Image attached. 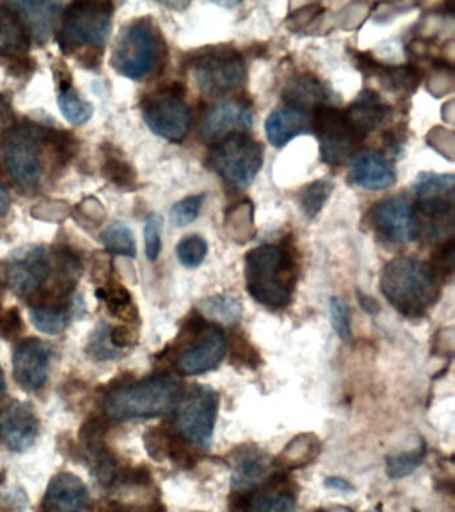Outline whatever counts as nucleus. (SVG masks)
Instances as JSON below:
<instances>
[{
    "mask_svg": "<svg viewBox=\"0 0 455 512\" xmlns=\"http://www.w3.org/2000/svg\"><path fill=\"white\" fill-rule=\"evenodd\" d=\"M381 291L395 310L418 318L437 303L441 278L433 264L402 256L383 268Z\"/></svg>",
    "mask_w": 455,
    "mask_h": 512,
    "instance_id": "obj_1",
    "label": "nucleus"
},
{
    "mask_svg": "<svg viewBox=\"0 0 455 512\" xmlns=\"http://www.w3.org/2000/svg\"><path fill=\"white\" fill-rule=\"evenodd\" d=\"M246 287L251 298L271 310L289 306L295 287L291 252L278 244H263L247 252Z\"/></svg>",
    "mask_w": 455,
    "mask_h": 512,
    "instance_id": "obj_2",
    "label": "nucleus"
},
{
    "mask_svg": "<svg viewBox=\"0 0 455 512\" xmlns=\"http://www.w3.org/2000/svg\"><path fill=\"white\" fill-rule=\"evenodd\" d=\"M181 386L170 375H154L130 386L115 387L106 396L105 412L111 419H151L177 406Z\"/></svg>",
    "mask_w": 455,
    "mask_h": 512,
    "instance_id": "obj_3",
    "label": "nucleus"
},
{
    "mask_svg": "<svg viewBox=\"0 0 455 512\" xmlns=\"http://www.w3.org/2000/svg\"><path fill=\"white\" fill-rule=\"evenodd\" d=\"M165 46L150 22L138 20L123 30L115 44L111 66L126 78L143 80L161 66Z\"/></svg>",
    "mask_w": 455,
    "mask_h": 512,
    "instance_id": "obj_4",
    "label": "nucleus"
},
{
    "mask_svg": "<svg viewBox=\"0 0 455 512\" xmlns=\"http://www.w3.org/2000/svg\"><path fill=\"white\" fill-rule=\"evenodd\" d=\"M45 147L46 127L39 124H21L7 132L3 140V158L11 178L21 190L33 192L41 184Z\"/></svg>",
    "mask_w": 455,
    "mask_h": 512,
    "instance_id": "obj_5",
    "label": "nucleus"
},
{
    "mask_svg": "<svg viewBox=\"0 0 455 512\" xmlns=\"http://www.w3.org/2000/svg\"><path fill=\"white\" fill-rule=\"evenodd\" d=\"M114 7L110 2H75L63 12V24L58 42L70 54L85 47L105 50L111 32Z\"/></svg>",
    "mask_w": 455,
    "mask_h": 512,
    "instance_id": "obj_6",
    "label": "nucleus"
},
{
    "mask_svg": "<svg viewBox=\"0 0 455 512\" xmlns=\"http://www.w3.org/2000/svg\"><path fill=\"white\" fill-rule=\"evenodd\" d=\"M263 164L261 143L237 132L211 144L209 166L227 186L243 190L254 182Z\"/></svg>",
    "mask_w": 455,
    "mask_h": 512,
    "instance_id": "obj_7",
    "label": "nucleus"
},
{
    "mask_svg": "<svg viewBox=\"0 0 455 512\" xmlns=\"http://www.w3.org/2000/svg\"><path fill=\"white\" fill-rule=\"evenodd\" d=\"M193 74L205 95L225 96L242 86L246 76L245 59L233 47H211L195 56Z\"/></svg>",
    "mask_w": 455,
    "mask_h": 512,
    "instance_id": "obj_8",
    "label": "nucleus"
},
{
    "mask_svg": "<svg viewBox=\"0 0 455 512\" xmlns=\"http://www.w3.org/2000/svg\"><path fill=\"white\" fill-rule=\"evenodd\" d=\"M311 132L317 136L323 162L330 166L346 163L365 139L349 122L345 111L331 106L318 107L311 114Z\"/></svg>",
    "mask_w": 455,
    "mask_h": 512,
    "instance_id": "obj_9",
    "label": "nucleus"
},
{
    "mask_svg": "<svg viewBox=\"0 0 455 512\" xmlns=\"http://www.w3.org/2000/svg\"><path fill=\"white\" fill-rule=\"evenodd\" d=\"M219 396L214 388L197 384L179 403L175 424L186 442L207 450L217 423Z\"/></svg>",
    "mask_w": 455,
    "mask_h": 512,
    "instance_id": "obj_10",
    "label": "nucleus"
},
{
    "mask_svg": "<svg viewBox=\"0 0 455 512\" xmlns=\"http://www.w3.org/2000/svg\"><path fill=\"white\" fill-rule=\"evenodd\" d=\"M183 95L185 88L175 83L150 96L143 104V119L147 126L169 142H182L190 130L191 112Z\"/></svg>",
    "mask_w": 455,
    "mask_h": 512,
    "instance_id": "obj_11",
    "label": "nucleus"
},
{
    "mask_svg": "<svg viewBox=\"0 0 455 512\" xmlns=\"http://www.w3.org/2000/svg\"><path fill=\"white\" fill-rule=\"evenodd\" d=\"M371 223L387 242L405 244L421 235V220L413 206L403 196L383 199L371 211Z\"/></svg>",
    "mask_w": 455,
    "mask_h": 512,
    "instance_id": "obj_12",
    "label": "nucleus"
},
{
    "mask_svg": "<svg viewBox=\"0 0 455 512\" xmlns=\"http://www.w3.org/2000/svg\"><path fill=\"white\" fill-rule=\"evenodd\" d=\"M51 259L46 248L29 246L15 251L6 270V284L15 295L33 298L41 291L47 278L51 275Z\"/></svg>",
    "mask_w": 455,
    "mask_h": 512,
    "instance_id": "obj_13",
    "label": "nucleus"
},
{
    "mask_svg": "<svg viewBox=\"0 0 455 512\" xmlns=\"http://www.w3.org/2000/svg\"><path fill=\"white\" fill-rule=\"evenodd\" d=\"M226 352L227 339L222 328L214 326V324L206 326L203 323L201 331H199L198 342L193 344L189 350L183 351L175 360V371L186 376L205 374L222 363Z\"/></svg>",
    "mask_w": 455,
    "mask_h": 512,
    "instance_id": "obj_14",
    "label": "nucleus"
},
{
    "mask_svg": "<svg viewBox=\"0 0 455 512\" xmlns=\"http://www.w3.org/2000/svg\"><path fill=\"white\" fill-rule=\"evenodd\" d=\"M453 174L422 172L415 179L413 191L418 200V210L431 219L451 218L454 206Z\"/></svg>",
    "mask_w": 455,
    "mask_h": 512,
    "instance_id": "obj_15",
    "label": "nucleus"
},
{
    "mask_svg": "<svg viewBox=\"0 0 455 512\" xmlns=\"http://www.w3.org/2000/svg\"><path fill=\"white\" fill-rule=\"evenodd\" d=\"M50 348L41 339L23 340L13 356L14 376L27 391H37L46 383L50 370Z\"/></svg>",
    "mask_w": 455,
    "mask_h": 512,
    "instance_id": "obj_16",
    "label": "nucleus"
},
{
    "mask_svg": "<svg viewBox=\"0 0 455 512\" xmlns=\"http://www.w3.org/2000/svg\"><path fill=\"white\" fill-rule=\"evenodd\" d=\"M253 126V114L249 106L242 102H222L211 108L202 120L201 138L203 142L214 144L237 132H246Z\"/></svg>",
    "mask_w": 455,
    "mask_h": 512,
    "instance_id": "obj_17",
    "label": "nucleus"
},
{
    "mask_svg": "<svg viewBox=\"0 0 455 512\" xmlns=\"http://www.w3.org/2000/svg\"><path fill=\"white\" fill-rule=\"evenodd\" d=\"M38 432L39 420L29 403L15 402L0 414V440L11 451L29 450Z\"/></svg>",
    "mask_w": 455,
    "mask_h": 512,
    "instance_id": "obj_18",
    "label": "nucleus"
},
{
    "mask_svg": "<svg viewBox=\"0 0 455 512\" xmlns=\"http://www.w3.org/2000/svg\"><path fill=\"white\" fill-rule=\"evenodd\" d=\"M89 503V490L77 475L61 472L50 480L43 507L47 512H83Z\"/></svg>",
    "mask_w": 455,
    "mask_h": 512,
    "instance_id": "obj_19",
    "label": "nucleus"
},
{
    "mask_svg": "<svg viewBox=\"0 0 455 512\" xmlns=\"http://www.w3.org/2000/svg\"><path fill=\"white\" fill-rule=\"evenodd\" d=\"M17 12L22 20L31 42L39 46L46 44L53 34L55 20H57L62 3L37 2V0H23V2L6 3Z\"/></svg>",
    "mask_w": 455,
    "mask_h": 512,
    "instance_id": "obj_20",
    "label": "nucleus"
},
{
    "mask_svg": "<svg viewBox=\"0 0 455 512\" xmlns=\"http://www.w3.org/2000/svg\"><path fill=\"white\" fill-rule=\"evenodd\" d=\"M351 179L365 190L381 191L393 186L397 175L393 164L385 156L377 151L367 150L354 159Z\"/></svg>",
    "mask_w": 455,
    "mask_h": 512,
    "instance_id": "obj_21",
    "label": "nucleus"
},
{
    "mask_svg": "<svg viewBox=\"0 0 455 512\" xmlns=\"http://www.w3.org/2000/svg\"><path fill=\"white\" fill-rule=\"evenodd\" d=\"M266 135L274 147L282 148L295 136L311 132V114L294 107H281L266 120Z\"/></svg>",
    "mask_w": 455,
    "mask_h": 512,
    "instance_id": "obj_22",
    "label": "nucleus"
},
{
    "mask_svg": "<svg viewBox=\"0 0 455 512\" xmlns=\"http://www.w3.org/2000/svg\"><path fill=\"white\" fill-rule=\"evenodd\" d=\"M391 107L373 90H363L357 99L345 110L349 122L362 138H366L369 132L381 126Z\"/></svg>",
    "mask_w": 455,
    "mask_h": 512,
    "instance_id": "obj_23",
    "label": "nucleus"
},
{
    "mask_svg": "<svg viewBox=\"0 0 455 512\" xmlns=\"http://www.w3.org/2000/svg\"><path fill=\"white\" fill-rule=\"evenodd\" d=\"M31 40L17 12L0 4V56L6 60L23 58L30 51Z\"/></svg>",
    "mask_w": 455,
    "mask_h": 512,
    "instance_id": "obj_24",
    "label": "nucleus"
},
{
    "mask_svg": "<svg viewBox=\"0 0 455 512\" xmlns=\"http://www.w3.org/2000/svg\"><path fill=\"white\" fill-rule=\"evenodd\" d=\"M327 99L329 90L313 75L297 76L283 91V100L287 106L298 108L307 114L310 111L313 114L318 107L326 106Z\"/></svg>",
    "mask_w": 455,
    "mask_h": 512,
    "instance_id": "obj_25",
    "label": "nucleus"
},
{
    "mask_svg": "<svg viewBox=\"0 0 455 512\" xmlns=\"http://www.w3.org/2000/svg\"><path fill=\"white\" fill-rule=\"evenodd\" d=\"M239 512H295V498L289 491L271 488L243 495Z\"/></svg>",
    "mask_w": 455,
    "mask_h": 512,
    "instance_id": "obj_26",
    "label": "nucleus"
},
{
    "mask_svg": "<svg viewBox=\"0 0 455 512\" xmlns=\"http://www.w3.org/2000/svg\"><path fill=\"white\" fill-rule=\"evenodd\" d=\"M374 76H378L379 82L386 90L410 94L421 83L422 71L413 64L385 66V64L379 63Z\"/></svg>",
    "mask_w": 455,
    "mask_h": 512,
    "instance_id": "obj_27",
    "label": "nucleus"
},
{
    "mask_svg": "<svg viewBox=\"0 0 455 512\" xmlns=\"http://www.w3.org/2000/svg\"><path fill=\"white\" fill-rule=\"evenodd\" d=\"M206 318L223 324H234L242 318L243 307L237 298L229 295L211 296L199 304Z\"/></svg>",
    "mask_w": 455,
    "mask_h": 512,
    "instance_id": "obj_28",
    "label": "nucleus"
},
{
    "mask_svg": "<svg viewBox=\"0 0 455 512\" xmlns=\"http://www.w3.org/2000/svg\"><path fill=\"white\" fill-rule=\"evenodd\" d=\"M103 246L110 254L135 258L137 256V242L133 231L123 222H114L102 232Z\"/></svg>",
    "mask_w": 455,
    "mask_h": 512,
    "instance_id": "obj_29",
    "label": "nucleus"
},
{
    "mask_svg": "<svg viewBox=\"0 0 455 512\" xmlns=\"http://www.w3.org/2000/svg\"><path fill=\"white\" fill-rule=\"evenodd\" d=\"M58 106L67 122L81 126L94 114L93 104L83 99L73 87L58 91Z\"/></svg>",
    "mask_w": 455,
    "mask_h": 512,
    "instance_id": "obj_30",
    "label": "nucleus"
},
{
    "mask_svg": "<svg viewBox=\"0 0 455 512\" xmlns=\"http://www.w3.org/2000/svg\"><path fill=\"white\" fill-rule=\"evenodd\" d=\"M46 144L54 167H65L78 152V140L69 131L46 127Z\"/></svg>",
    "mask_w": 455,
    "mask_h": 512,
    "instance_id": "obj_31",
    "label": "nucleus"
},
{
    "mask_svg": "<svg viewBox=\"0 0 455 512\" xmlns=\"http://www.w3.org/2000/svg\"><path fill=\"white\" fill-rule=\"evenodd\" d=\"M95 295L106 303L107 310L110 311L111 315L130 320V312L135 311L133 304H131L129 290L123 284L114 282V280L107 282L105 287L98 288Z\"/></svg>",
    "mask_w": 455,
    "mask_h": 512,
    "instance_id": "obj_32",
    "label": "nucleus"
},
{
    "mask_svg": "<svg viewBox=\"0 0 455 512\" xmlns=\"http://www.w3.org/2000/svg\"><path fill=\"white\" fill-rule=\"evenodd\" d=\"M67 307L37 306L31 308L30 318L34 326L46 335H59L67 326Z\"/></svg>",
    "mask_w": 455,
    "mask_h": 512,
    "instance_id": "obj_33",
    "label": "nucleus"
},
{
    "mask_svg": "<svg viewBox=\"0 0 455 512\" xmlns=\"http://www.w3.org/2000/svg\"><path fill=\"white\" fill-rule=\"evenodd\" d=\"M267 470V460L263 459L261 454L257 452H247L238 460L235 466L231 483L234 487H250L253 486L258 479H261Z\"/></svg>",
    "mask_w": 455,
    "mask_h": 512,
    "instance_id": "obj_34",
    "label": "nucleus"
},
{
    "mask_svg": "<svg viewBox=\"0 0 455 512\" xmlns=\"http://www.w3.org/2000/svg\"><path fill=\"white\" fill-rule=\"evenodd\" d=\"M333 190L334 183L327 179L314 180L313 183L306 186L299 198L303 214L309 219H314L325 207Z\"/></svg>",
    "mask_w": 455,
    "mask_h": 512,
    "instance_id": "obj_35",
    "label": "nucleus"
},
{
    "mask_svg": "<svg viewBox=\"0 0 455 512\" xmlns=\"http://www.w3.org/2000/svg\"><path fill=\"white\" fill-rule=\"evenodd\" d=\"M103 178L122 188L131 191L137 188V172L130 163L117 155H109L102 166Z\"/></svg>",
    "mask_w": 455,
    "mask_h": 512,
    "instance_id": "obj_36",
    "label": "nucleus"
},
{
    "mask_svg": "<svg viewBox=\"0 0 455 512\" xmlns=\"http://www.w3.org/2000/svg\"><path fill=\"white\" fill-rule=\"evenodd\" d=\"M426 456V444L421 442V446L414 451L399 452L386 459V472L391 479H402L413 474L421 466Z\"/></svg>",
    "mask_w": 455,
    "mask_h": 512,
    "instance_id": "obj_37",
    "label": "nucleus"
},
{
    "mask_svg": "<svg viewBox=\"0 0 455 512\" xmlns=\"http://www.w3.org/2000/svg\"><path fill=\"white\" fill-rule=\"evenodd\" d=\"M105 435L106 424L102 419L90 418L83 424L79 438H81L83 450L90 456L91 462L109 452L105 443Z\"/></svg>",
    "mask_w": 455,
    "mask_h": 512,
    "instance_id": "obj_38",
    "label": "nucleus"
},
{
    "mask_svg": "<svg viewBox=\"0 0 455 512\" xmlns=\"http://www.w3.org/2000/svg\"><path fill=\"white\" fill-rule=\"evenodd\" d=\"M209 246L202 236L190 235L183 238L177 246L179 262L187 268H197L206 259Z\"/></svg>",
    "mask_w": 455,
    "mask_h": 512,
    "instance_id": "obj_39",
    "label": "nucleus"
},
{
    "mask_svg": "<svg viewBox=\"0 0 455 512\" xmlns=\"http://www.w3.org/2000/svg\"><path fill=\"white\" fill-rule=\"evenodd\" d=\"M206 195H191L175 203L170 211V220L175 227H186L198 218Z\"/></svg>",
    "mask_w": 455,
    "mask_h": 512,
    "instance_id": "obj_40",
    "label": "nucleus"
},
{
    "mask_svg": "<svg viewBox=\"0 0 455 512\" xmlns=\"http://www.w3.org/2000/svg\"><path fill=\"white\" fill-rule=\"evenodd\" d=\"M331 324L343 342L351 339V312L345 300L331 298L329 303Z\"/></svg>",
    "mask_w": 455,
    "mask_h": 512,
    "instance_id": "obj_41",
    "label": "nucleus"
},
{
    "mask_svg": "<svg viewBox=\"0 0 455 512\" xmlns=\"http://www.w3.org/2000/svg\"><path fill=\"white\" fill-rule=\"evenodd\" d=\"M162 227L163 219L161 215L151 214L145 224V251L147 259L155 262L162 250Z\"/></svg>",
    "mask_w": 455,
    "mask_h": 512,
    "instance_id": "obj_42",
    "label": "nucleus"
},
{
    "mask_svg": "<svg viewBox=\"0 0 455 512\" xmlns=\"http://www.w3.org/2000/svg\"><path fill=\"white\" fill-rule=\"evenodd\" d=\"M147 454L154 460L166 459L170 452L171 436L163 428H150L143 436Z\"/></svg>",
    "mask_w": 455,
    "mask_h": 512,
    "instance_id": "obj_43",
    "label": "nucleus"
},
{
    "mask_svg": "<svg viewBox=\"0 0 455 512\" xmlns=\"http://www.w3.org/2000/svg\"><path fill=\"white\" fill-rule=\"evenodd\" d=\"M105 208L101 202L94 198L83 200L74 211V219L81 226L97 227L101 226L105 220Z\"/></svg>",
    "mask_w": 455,
    "mask_h": 512,
    "instance_id": "obj_44",
    "label": "nucleus"
},
{
    "mask_svg": "<svg viewBox=\"0 0 455 512\" xmlns=\"http://www.w3.org/2000/svg\"><path fill=\"white\" fill-rule=\"evenodd\" d=\"M109 335V327L102 323L101 326L94 331L93 336H91L86 351L98 360L118 358L117 350H111V348L107 347V344L110 342Z\"/></svg>",
    "mask_w": 455,
    "mask_h": 512,
    "instance_id": "obj_45",
    "label": "nucleus"
},
{
    "mask_svg": "<svg viewBox=\"0 0 455 512\" xmlns=\"http://www.w3.org/2000/svg\"><path fill=\"white\" fill-rule=\"evenodd\" d=\"M23 327V319L21 311L18 307L7 308L6 311L0 312V336L5 339H13L21 334Z\"/></svg>",
    "mask_w": 455,
    "mask_h": 512,
    "instance_id": "obj_46",
    "label": "nucleus"
},
{
    "mask_svg": "<svg viewBox=\"0 0 455 512\" xmlns=\"http://www.w3.org/2000/svg\"><path fill=\"white\" fill-rule=\"evenodd\" d=\"M111 272V258L105 252H97L93 259V270L91 278L97 284H106L109 282Z\"/></svg>",
    "mask_w": 455,
    "mask_h": 512,
    "instance_id": "obj_47",
    "label": "nucleus"
},
{
    "mask_svg": "<svg viewBox=\"0 0 455 512\" xmlns=\"http://www.w3.org/2000/svg\"><path fill=\"white\" fill-rule=\"evenodd\" d=\"M58 216L59 219L65 218L67 212H69V206L63 202H55V200H51V202H42L39 206L33 208V216L38 219L47 220L49 215Z\"/></svg>",
    "mask_w": 455,
    "mask_h": 512,
    "instance_id": "obj_48",
    "label": "nucleus"
},
{
    "mask_svg": "<svg viewBox=\"0 0 455 512\" xmlns=\"http://www.w3.org/2000/svg\"><path fill=\"white\" fill-rule=\"evenodd\" d=\"M110 343L114 348H126L137 342V334L131 328L118 326L110 331Z\"/></svg>",
    "mask_w": 455,
    "mask_h": 512,
    "instance_id": "obj_49",
    "label": "nucleus"
},
{
    "mask_svg": "<svg viewBox=\"0 0 455 512\" xmlns=\"http://www.w3.org/2000/svg\"><path fill=\"white\" fill-rule=\"evenodd\" d=\"M10 74L14 76L29 75L35 70V62L29 55L23 58L7 60Z\"/></svg>",
    "mask_w": 455,
    "mask_h": 512,
    "instance_id": "obj_50",
    "label": "nucleus"
},
{
    "mask_svg": "<svg viewBox=\"0 0 455 512\" xmlns=\"http://www.w3.org/2000/svg\"><path fill=\"white\" fill-rule=\"evenodd\" d=\"M54 78L58 84V91L73 87V76H71L69 68L62 62L55 64Z\"/></svg>",
    "mask_w": 455,
    "mask_h": 512,
    "instance_id": "obj_51",
    "label": "nucleus"
},
{
    "mask_svg": "<svg viewBox=\"0 0 455 512\" xmlns=\"http://www.w3.org/2000/svg\"><path fill=\"white\" fill-rule=\"evenodd\" d=\"M102 56V50L89 48V50H83L81 52V55L78 56V62L81 63L83 67L94 70V68L99 67V64L102 63Z\"/></svg>",
    "mask_w": 455,
    "mask_h": 512,
    "instance_id": "obj_52",
    "label": "nucleus"
},
{
    "mask_svg": "<svg viewBox=\"0 0 455 512\" xmlns=\"http://www.w3.org/2000/svg\"><path fill=\"white\" fill-rule=\"evenodd\" d=\"M14 123V112L10 103L3 96H0V130L9 128Z\"/></svg>",
    "mask_w": 455,
    "mask_h": 512,
    "instance_id": "obj_53",
    "label": "nucleus"
},
{
    "mask_svg": "<svg viewBox=\"0 0 455 512\" xmlns=\"http://www.w3.org/2000/svg\"><path fill=\"white\" fill-rule=\"evenodd\" d=\"M325 486L327 488H331V490L345 492V494H349V492L355 491L353 484L347 482L346 479L338 478V476H330V478H326Z\"/></svg>",
    "mask_w": 455,
    "mask_h": 512,
    "instance_id": "obj_54",
    "label": "nucleus"
},
{
    "mask_svg": "<svg viewBox=\"0 0 455 512\" xmlns=\"http://www.w3.org/2000/svg\"><path fill=\"white\" fill-rule=\"evenodd\" d=\"M11 206V199L9 190H7L5 184L0 182V218L5 216L9 212Z\"/></svg>",
    "mask_w": 455,
    "mask_h": 512,
    "instance_id": "obj_55",
    "label": "nucleus"
},
{
    "mask_svg": "<svg viewBox=\"0 0 455 512\" xmlns=\"http://www.w3.org/2000/svg\"><path fill=\"white\" fill-rule=\"evenodd\" d=\"M358 302L361 303L363 310L369 312V314H375L379 311V304L373 298L362 294V292H358Z\"/></svg>",
    "mask_w": 455,
    "mask_h": 512,
    "instance_id": "obj_56",
    "label": "nucleus"
},
{
    "mask_svg": "<svg viewBox=\"0 0 455 512\" xmlns=\"http://www.w3.org/2000/svg\"><path fill=\"white\" fill-rule=\"evenodd\" d=\"M6 394V378L2 366H0V398Z\"/></svg>",
    "mask_w": 455,
    "mask_h": 512,
    "instance_id": "obj_57",
    "label": "nucleus"
}]
</instances>
